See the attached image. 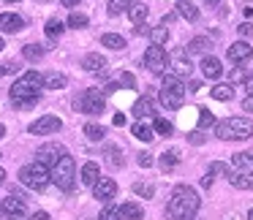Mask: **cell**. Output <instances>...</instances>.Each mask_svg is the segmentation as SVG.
<instances>
[{
    "label": "cell",
    "instance_id": "cell-28",
    "mask_svg": "<svg viewBox=\"0 0 253 220\" xmlns=\"http://www.w3.org/2000/svg\"><path fill=\"white\" fill-rule=\"evenodd\" d=\"M63 30H66V22H60V19H49L46 28H44V33H46V38H49V41H57L63 36Z\"/></svg>",
    "mask_w": 253,
    "mask_h": 220
},
{
    "label": "cell",
    "instance_id": "cell-12",
    "mask_svg": "<svg viewBox=\"0 0 253 220\" xmlns=\"http://www.w3.org/2000/svg\"><path fill=\"white\" fill-rule=\"evenodd\" d=\"M93 196L98 198V201L109 204L112 198L117 196V182L112 180V177H98V180H95V185H93Z\"/></svg>",
    "mask_w": 253,
    "mask_h": 220
},
{
    "label": "cell",
    "instance_id": "cell-31",
    "mask_svg": "<svg viewBox=\"0 0 253 220\" xmlns=\"http://www.w3.org/2000/svg\"><path fill=\"white\" fill-rule=\"evenodd\" d=\"M177 160H180V152H177V149H169V152H164V155L158 158V166H161L164 171H171V169L177 166Z\"/></svg>",
    "mask_w": 253,
    "mask_h": 220
},
{
    "label": "cell",
    "instance_id": "cell-24",
    "mask_svg": "<svg viewBox=\"0 0 253 220\" xmlns=\"http://www.w3.org/2000/svg\"><path fill=\"white\" fill-rule=\"evenodd\" d=\"M44 55H46V46H41V44H28V46H22V57H25V60H30V63H39Z\"/></svg>",
    "mask_w": 253,
    "mask_h": 220
},
{
    "label": "cell",
    "instance_id": "cell-54",
    "mask_svg": "<svg viewBox=\"0 0 253 220\" xmlns=\"http://www.w3.org/2000/svg\"><path fill=\"white\" fill-rule=\"evenodd\" d=\"M210 185H212V174L202 177V187H210Z\"/></svg>",
    "mask_w": 253,
    "mask_h": 220
},
{
    "label": "cell",
    "instance_id": "cell-7",
    "mask_svg": "<svg viewBox=\"0 0 253 220\" xmlns=\"http://www.w3.org/2000/svg\"><path fill=\"white\" fill-rule=\"evenodd\" d=\"M19 182L25 187H30V190H46V185H49V169L41 166L39 160H33V163L19 169Z\"/></svg>",
    "mask_w": 253,
    "mask_h": 220
},
{
    "label": "cell",
    "instance_id": "cell-3",
    "mask_svg": "<svg viewBox=\"0 0 253 220\" xmlns=\"http://www.w3.org/2000/svg\"><path fill=\"white\" fill-rule=\"evenodd\" d=\"M215 136L220 142H245L253 136V122L248 117H226L215 125Z\"/></svg>",
    "mask_w": 253,
    "mask_h": 220
},
{
    "label": "cell",
    "instance_id": "cell-53",
    "mask_svg": "<svg viewBox=\"0 0 253 220\" xmlns=\"http://www.w3.org/2000/svg\"><path fill=\"white\" fill-rule=\"evenodd\" d=\"M112 122H115V125H126V114H115V120H112Z\"/></svg>",
    "mask_w": 253,
    "mask_h": 220
},
{
    "label": "cell",
    "instance_id": "cell-20",
    "mask_svg": "<svg viewBox=\"0 0 253 220\" xmlns=\"http://www.w3.org/2000/svg\"><path fill=\"white\" fill-rule=\"evenodd\" d=\"M82 185H87V187H93L95 185V180L101 177V169H98V163H93V160H87V163L82 166Z\"/></svg>",
    "mask_w": 253,
    "mask_h": 220
},
{
    "label": "cell",
    "instance_id": "cell-11",
    "mask_svg": "<svg viewBox=\"0 0 253 220\" xmlns=\"http://www.w3.org/2000/svg\"><path fill=\"white\" fill-rule=\"evenodd\" d=\"M169 68H171V76L177 79H188L193 73V66H191V57L185 52H177V55L169 57Z\"/></svg>",
    "mask_w": 253,
    "mask_h": 220
},
{
    "label": "cell",
    "instance_id": "cell-26",
    "mask_svg": "<svg viewBox=\"0 0 253 220\" xmlns=\"http://www.w3.org/2000/svg\"><path fill=\"white\" fill-rule=\"evenodd\" d=\"M106 163H109L112 169H123V163H126V158H123L120 147H115V144H109V147H106Z\"/></svg>",
    "mask_w": 253,
    "mask_h": 220
},
{
    "label": "cell",
    "instance_id": "cell-36",
    "mask_svg": "<svg viewBox=\"0 0 253 220\" xmlns=\"http://www.w3.org/2000/svg\"><path fill=\"white\" fill-rule=\"evenodd\" d=\"M84 136H87L90 142H101V139L106 136V131H104V125H95V122H87V125H84Z\"/></svg>",
    "mask_w": 253,
    "mask_h": 220
},
{
    "label": "cell",
    "instance_id": "cell-16",
    "mask_svg": "<svg viewBox=\"0 0 253 220\" xmlns=\"http://www.w3.org/2000/svg\"><path fill=\"white\" fill-rule=\"evenodd\" d=\"M0 212H3V218L25 215V212H28V207H25V198H19V196H8V198H3V204H0Z\"/></svg>",
    "mask_w": 253,
    "mask_h": 220
},
{
    "label": "cell",
    "instance_id": "cell-5",
    "mask_svg": "<svg viewBox=\"0 0 253 220\" xmlns=\"http://www.w3.org/2000/svg\"><path fill=\"white\" fill-rule=\"evenodd\" d=\"M182 101H185V84H182V79L166 73L164 82H161V104L166 109H180Z\"/></svg>",
    "mask_w": 253,
    "mask_h": 220
},
{
    "label": "cell",
    "instance_id": "cell-64",
    "mask_svg": "<svg viewBox=\"0 0 253 220\" xmlns=\"http://www.w3.org/2000/svg\"><path fill=\"white\" fill-rule=\"evenodd\" d=\"M39 3H49V0H39Z\"/></svg>",
    "mask_w": 253,
    "mask_h": 220
},
{
    "label": "cell",
    "instance_id": "cell-42",
    "mask_svg": "<svg viewBox=\"0 0 253 220\" xmlns=\"http://www.w3.org/2000/svg\"><path fill=\"white\" fill-rule=\"evenodd\" d=\"M210 174H226V177H229L231 174V166L218 163V160H215V163H210Z\"/></svg>",
    "mask_w": 253,
    "mask_h": 220
},
{
    "label": "cell",
    "instance_id": "cell-19",
    "mask_svg": "<svg viewBox=\"0 0 253 220\" xmlns=\"http://www.w3.org/2000/svg\"><path fill=\"white\" fill-rule=\"evenodd\" d=\"M202 73H204L207 79H220V73H223V66H220L218 57L207 55V57H202Z\"/></svg>",
    "mask_w": 253,
    "mask_h": 220
},
{
    "label": "cell",
    "instance_id": "cell-48",
    "mask_svg": "<svg viewBox=\"0 0 253 220\" xmlns=\"http://www.w3.org/2000/svg\"><path fill=\"white\" fill-rule=\"evenodd\" d=\"M188 139H191V144H204V136H202V133H191V136H188Z\"/></svg>",
    "mask_w": 253,
    "mask_h": 220
},
{
    "label": "cell",
    "instance_id": "cell-14",
    "mask_svg": "<svg viewBox=\"0 0 253 220\" xmlns=\"http://www.w3.org/2000/svg\"><path fill=\"white\" fill-rule=\"evenodd\" d=\"M251 55H253V46L248 41H237V44H231L226 49V57L231 63H245V60H251Z\"/></svg>",
    "mask_w": 253,
    "mask_h": 220
},
{
    "label": "cell",
    "instance_id": "cell-63",
    "mask_svg": "<svg viewBox=\"0 0 253 220\" xmlns=\"http://www.w3.org/2000/svg\"><path fill=\"white\" fill-rule=\"evenodd\" d=\"M6 3H19V0H6Z\"/></svg>",
    "mask_w": 253,
    "mask_h": 220
},
{
    "label": "cell",
    "instance_id": "cell-4",
    "mask_svg": "<svg viewBox=\"0 0 253 220\" xmlns=\"http://www.w3.org/2000/svg\"><path fill=\"white\" fill-rule=\"evenodd\" d=\"M49 182H55V185L66 193L74 190V185H77V163H74V158L68 152L49 169Z\"/></svg>",
    "mask_w": 253,
    "mask_h": 220
},
{
    "label": "cell",
    "instance_id": "cell-23",
    "mask_svg": "<svg viewBox=\"0 0 253 220\" xmlns=\"http://www.w3.org/2000/svg\"><path fill=\"white\" fill-rule=\"evenodd\" d=\"M66 84H68V79L63 76V73H57V71L44 73V87H46V90H63Z\"/></svg>",
    "mask_w": 253,
    "mask_h": 220
},
{
    "label": "cell",
    "instance_id": "cell-37",
    "mask_svg": "<svg viewBox=\"0 0 253 220\" xmlns=\"http://www.w3.org/2000/svg\"><path fill=\"white\" fill-rule=\"evenodd\" d=\"M68 28H74V30H82V28H87L90 25V19H87V14H79V11H74L71 17H68Z\"/></svg>",
    "mask_w": 253,
    "mask_h": 220
},
{
    "label": "cell",
    "instance_id": "cell-47",
    "mask_svg": "<svg viewBox=\"0 0 253 220\" xmlns=\"http://www.w3.org/2000/svg\"><path fill=\"white\" fill-rule=\"evenodd\" d=\"M242 82H245V90H248V93L253 95V73H248V76L242 79Z\"/></svg>",
    "mask_w": 253,
    "mask_h": 220
},
{
    "label": "cell",
    "instance_id": "cell-27",
    "mask_svg": "<svg viewBox=\"0 0 253 220\" xmlns=\"http://www.w3.org/2000/svg\"><path fill=\"white\" fill-rule=\"evenodd\" d=\"M101 44L106 46V49H126V38L123 36H117V33H104L101 36Z\"/></svg>",
    "mask_w": 253,
    "mask_h": 220
},
{
    "label": "cell",
    "instance_id": "cell-55",
    "mask_svg": "<svg viewBox=\"0 0 253 220\" xmlns=\"http://www.w3.org/2000/svg\"><path fill=\"white\" fill-rule=\"evenodd\" d=\"M60 3H63V6H66V8H74V6H77V3H79V0H60Z\"/></svg>",
    "mask_w": 253,
    "mask_h": 220
},
{
    "label": "cell",
    "instance_id": "cell-6",
    "mask_svg": "<svg viewBox=\"0 0 253 220\" xmlns=\"http://www.w3.org/2000/svg\"><path fill=\"white\" fill-rule=\"evenodd\" d=\"M74 109L82 111V114H93V117L104 114V111H106L104 93H101V90H95V87L82 90V93H79L77 98H74Z\"/></svg>",
    "mask_w": 253,
    "mask_h": 220
},
{
    "label": "cell",
    "instance_id": "cell-22",
    "mask_svg": "<svg viewBox=\"0 0 253 220\" xmlns=\"http://www.w3.org/2000/svg\"><path fill=\"white\" fill-rule=\"evenodd\" d=\"M120 215H123V220H142L144 218V209L139 207L136 201H126L120 207Z\"/></svg>",
    "mask_w": 253,
    "mask_h": 220
},
{
    "label": "cell",
    "instance_id": "cell-10",
    "mask_svg": "<svg viewBox=\"0 0 253 220\" xmlns=\"http://www.w3.org/2000/svg\"><path fill=\"white\" fill-rule=\"evenodd\" d=\"M63 128V120L60 117H55V114H44V117H39V120L33 122V125L28 128L33 136H46V133H57Z\"/></svg>",
    "mask_w": 253,
    "mask_h": 220
},
{
    "label": "cell",
    "instance_id": "cell-61",
    "mask_svg": "<svg viewBox=\"0 0 253 220\" xmlns=\"http://www.w3.org/2000/svg\"><path fill=\"white\" fill-rule=\"evenodd\" d=\"M248 220H253V209H251V212H248Z\"/></svg>",
    "mask_w": 253,
    "mask_h": 220
},
{
    "label": "cell",
    "instance_id": "cell-15",
    "mask_svg": "<svg viewBox=\"0 0 253 220\" xmlns=\"http://www.w3.org/2000/svg\"><path fill=\"white\" fill-rule=\"evenodd\" d=\"M229 182L237 190H253V169H237L229 174Z\"/></svg>",
    "mask_w": 253,
    "mask_h": 220
},
{
    "label": "cell",
    "instance_id": "cell-43",
    "mask_svg": "<svg viewBox=\"0 0 253 220\" xmlns=\"http://www.w3.org/2000/svg\"><path fill=\"white\" fill-rule=\"evenodd\" d=\"M136 163L142 166V169H150V166H153V155H150V152H139Z\"/></svg>",
    "mask_w": 253,
    "mask_h": 220
},
{
    "label": "cell",
    "instance_id": "cell-56",
    "mask_svg": "<svg viewBox=\"0 0 253 220\" xmlns=\"http://www.w3.org/2000/svg\"><path fill=\"white\" fill-rule=\"evenodd\" d=\"M174 17H177V14H166V17L161 19V25H166V22H174Z\"/></svg>",
    "mask_w": 253,
    "mask_h": 220
},
{
    "label": "cell",
    "instance_id": "cell-50",
    "mask_svg": "<svg viewBox=\"0 0 253 220\" xmlns=\"http://www.w3.org/2000/svg\"><path fill=\"white\" fill-rule=\"evenodd\" d=\"M242 109H245V111H253V95H248V98L242 101Z\"/></svg>",
    "mask_w": 253,
    "mask_h": 220
},
{
    "label": "cell",
    "instance_id": "cell-18",
    "mask_svg": "<svg viewBox=\"0 0 253 220\" xmlns=\"http://www.w3.org/2000/svg\"><path fill=\"white\" fill-rule=\"evenodd\" d=\"M25 28V19L19 14H0V33H19Z\"/></svg>",
    "mask_w": 253,
    "mask_h": 220
},
{
    "label": "cell",
    "instance_id": "cell-2",
    "mask_svg": "<svg viewBox=\"0 0 253 220\" xmlns=\"http://www.w3.org/2000/svg\"><path fill=\"white\" fill-rule=\"evenodd\" d=\"M199 207H202L199 193L193 190L191 185H177L174 190H171L166 212H169V218H174V220H193L196 212H199Z\"/></svg>",
    "mask_w": 253,
    "mask_h": 220
},
{
    "label": "cell",
    "instance_id": "cell-51",
    "mask_svg": "<svg viewBox=\"0 0 253 220\" xmlns=\"http://www.w3.org/2000/svg\"><path fill=\"white\" fill-rule=\"evenodd\" d=\"M30 220H52V218H49V212H36Z\"/></svg>",
    "mask_w": 253,
    "mask_h": 220
},
{
    "label": "cell",
    "instance_id": "cell-58",
    "mask_svg": "<svg viewBox=\"0 0 253 220\" xmlns=\"http://www.w3.org/2000/svg\"><path fill=\"white\" fill-rule=\"evenodd\" d=\"M0 139H6V125L0 122Z\"/></svg>",
    "mask_w": 253,
    "mask_h": 220
},
{
    "label": "cell",
    "instance_id": "cell-46",
    "mask_svg": "<svg viewBox=\"0 0 253 220\" xmlns=\"http://www.w3.org/2000/svg\"><path fill=\"white\" fill-rule=\"evenodd\" d=\"M120 82L126 84V87H136V79H133V73H128V71L120 76Z\"/></svg>",
    "mask_w": 253,
    "mask_h": 220
},
{
    "label": "cell",
    "instance_id": "cell-41",
    "mask_svg": "<svg viewBox=\"0 0 253 220\" xmlns=\"http://www.w3.org/2000/svg\"><path fill=\"white\" fill-rule=\"evenodd\" d=\"M196 111H199V131H204V128H210L215 122L212 111H207V109H196Z\"/></svg>",
    "mask_w": 253,
    "mask_h": 220
},
{
    "label": "cell",
    "instance_id": "cell-33",
    "mask_svg": "<svg viewBox=\"0 0 253 220\" xmlns=\"http://www.w3.org/2000/svg\"><path fill=\"white\" fill-rule=\"evenodd\" d=\"M177 11H180L185 19H191V22H193V19H199V8L193 6L191 0H180V3H177Z\"/></svg>",
    "mask_w": 253,
    "mask_h": 220
},
{
    "label": "cell",
    "instance_id": "cell-38",
    "mask_svg": "<svg viewBox=\"0 0 253 220\" xmlns=\"http://www.w3.org/2000/svg\"><path fill=\"white\" fill-rule=\"evenodd\" d=\"M98 220H123V215H120V207H115V204H109V207H104V209H101V215H98Z\"/></svg>",
    "mask_w": 253,
    "mask_h": 220
},
{
    "label": "cell",
    "instance_id": "cell-9",
    "mask_svg": "<svg viewBox=\"0 0 253 220\" xmlns=\"http://www.w3.org/2000/svg\"><path fill=\"white\" fill-rule=\"evenodd\" d=\"M63 155H66V147L57 144V142H46V144H41V147L36 149V160H39L41 166H46V169H52Z\"/></svg>",
    "mask_w": 253,
    "mask_h": 220
},
{
    "label": "cell",
    "instance_id": "cell-29",
    "mask_svg": "<svg viewBox=\"0 0 253 220\" xmlns=\"http://www.w3.org/2000/svg\"><path fill=\"white\" fill-rule=\"evenodd\" d=\"M210 95H212L215 101H231L234 98V87H231V84H215V87L210 90Z\"/></svg>",
    "mask_w": 253,
    "mask_h": 220
},
{
    "label": "cell",
    "instance_id": "cell-39",
    "mask_svg": "<svg viewBox=\"0 0 253 220\" xmlns=\"http://www.w3.org/2000/svg\"><path fill=\"white\" fill-rule=\"evenodd\" d=\"M155 131H158L161 136H166V139H169L171 133H174V125H171L169 120H164V117H155Z\"/></svg>",
    "mask_w": 253,
    "mask_h": 220
},
{
    "label": "cell",
    "instance_id": "cell-32",
    "mask_svg": "<svg viewBox=\"0 0 253 220\" xmlns=\"http://www.w3.org/2000/svg\"><path fill=\"white\" fill-rule=\"evenodd\" d=\"M133 136H136L139 142H153V136H155V133H153V128H150L147 122H142V120H139L136 125H133Z\"/></svg>",
    "mask_w": 253,
    "mask_h": 220
},
{
    "label": "cell",
    "instance_id": "cell-44",
    "mask_svg": "<svg viewBox=\"0 0 253 220\" xmlns=\"http://www.w3.org/2000/svg\"><path fill=\"white\" fill-rule=\"evenodd\" d=\"M19 66L17 63H6V66H0V76H6V73H17Z\"/></svg>",
    "mask_w": 253,
    "mask_h": 220
},
{
    "label": "cell",
    "instance_id": "cell-8",
    "mask_svg": "<svg viewBox=\"0 0 253 220\" xmlns=\"http://www.w3.org/2000/svg\"><path fill=\"white\" fill-rule=\"evenodd\" d=\"M144 68H150V73H166L169 68V57H166V49L164 46H150L142 57Z\"/></svg>",
    "mask_w": 253,
    "mask_h": 220
},
{
    "label": "cell",
    "instance_id": "cell-35",
    "mask_svg": "<svg viewBox=\"0 0 253 220\" xmlns=\"http://www.w3.org/2000/svg\"><path fill=\"white\" fill-rule=\"evenodd\" d=\"M133 0H109V6H106V11L112 14V17H120L123 11H128L131 8Z\"/></svg>",
    "mask_w": 253,
    "mask_h": 220
},
{
    "label": "cell",
    "instance_id": "cell-34",
    "mask_svg": "<svg viewBox=\"0 0 253 220\" xmlns=\"http://www.w3.org/2000/svg\"><path fill=\"white\" fill-rule=\"evenodd\" d=\"M231 166L234 169H253V152H237L231 158Z\"/></svg>",
    "mask_w": 253,
    "mask_h": 220
},
{
    "label": "cell",
    "instance_id": "cell-17",
    "mask_svg": "<svg viewBox=\"0 0 253 220\" xmlns=\"http://www.w3.org/2000/svg\"><path fill=\"white\" fill-rule=\"evenodd\" d=\"M106 66H109L106 57L98 55V52H90V55L82 57V68H84V71H90V73H104Z\"/></svg>",
    "mask_w": 253,
    "mask_h": 220
},
{
    "label": "cell",
    "instance_id": "cell-60",
    "mask_svg": "<svg viewBox=\"0 0 253 220\" xmlns=\"http://www.w3.org/2000/svg\"><path fill=\"white\" fill-rule=\"evenodd\" d=\"M3 182H6V171L0 169V185H3Z\"/></svg>",
    "mask_w": 253,
    "mask_h": 220
},
{
    "label": "cell",
    "instance_id": "cell-21",
    "mask_svg": "<svg viewBox=\"0 0 253 220\" xmlns=\"http://www.w3.org/2000/svg\"><path fill=\"white\" fill-rule=\"evenodd\" d=\"M153 114H155V106H153V101H150L147 95L133 104V117H136V120H144V117H153Z\"/></svg>",
    "mask_w": 253,
    "mask_h": 220
},
{
    "label": "cell",
    "instance_id": "cell-52",
    "mask_svg": "<svg viewBox=\"0 0 253 220\" xmlns=\"http://www.w3.org/2000/svg\"><path fill=\"white\" fill-rule=\"evenodd\" d=\"M188 87H191V93H199V90H202V82H188Z\"/></svg>",
    "mask_w": 253,
    "mask_h": 220
},
{
    "label": "cell",
    "instance_id": "cell-13",
    "mask_svg": "<svg viewBox=\"0 0 253 220\" xmlns=\"http://www.w3.org/2000/svg\"><path fill=\"white\" fill-rule=\"evenodd\" d=\"M182 52H185L188 57H191V55H202V57H207V55H212V41H210L207 36H196V38L188 41V46H185Z\"/></svg>",
    "mask_w": 253,
    "mask_h": 220
},
{
    "label": "cell",
    "instance_id": "cell-30",
    "mask_svg": "<svg viewBox=\"0 0 253 220\" xmlns=\"http://www.w3.org/2000/svg\"><path fill=\"white\" fill-rule=\"evenodd\" d=\"M150 41H153V46H164L166 41H169V30H166V25L150 28Z\"/></svg>",
    "mask_w": 253,
    "mask_h": 220
},
{
    "label": "cell",
    "instance_id": "cell-45",
    "mask_svg": "<svg viewBox=\"0 0 253 220\" xmlns=\"http://www.w3.org/2000/svg\"><path fill=\"white\" fill-rule=\"evenodd\" d=\"M240 36H242V38H251V36H253V25L251 22H242L240 25Z\"/></svg>",
    "mask_w": 253,
    "mask_h": 220
},
{
    "label": "cell",
    "instance_id": "cell-1",
    "mask_svg": "<svg viewBox=\"0 0 253 220\" xmlns=\"http://www.w3.org/2000/svg\"><path fill=\"white\" fill-rule=\"evenodd\" d=\"M41 87H44V73L39 71H28L11 84L8 90V98L17 109H30L41 101Z\"/></svg>",
    "mask_w": 253,
    "mask_h": 220
},
{
    "label": "cell",
    "instance_id": "cell-49",
    "mask_svg": "<svg viewBox=\"0 0 253 220\" xmlns=\"http://www.w3.org/2000/svg\"><path fill=\"white\" fill-rule=\"evenodd\" d=\"M117 90H120V84H117V82H109L104 90H101V93H117Z\"/></svg>",
    "mask_w": 253,
    "mask_h": 220
},
{
    "label": "cell",
    "instance_id": "cell-59",
    "mask_svg": "<svg viewBox=\"0 0 253 220\" xmlns=\"http://www.w3.org/2000/svg\"><path fill=\"white\" fill-rule=\"evenodd\" d=\"M6 220H28L25 215H14V218H6Z\"/></svg>",
    "mask_w": 253,
    "mask_h": 220
},
{
    "label": "cell",
    "instance_id": "cell-25",
    "mask_svg": "<svg viewBox=\"0 0 253 220\" xmlns=\"http://www.w3.org/2000/svg\"><path fill=\"white\" fill-rule=\"evenodd\" d=\"M128 17H131L133 25H142L144 19H147V6H144V3H139V0H133L131 8H128Z\"/></svg>",
    "mask_w": 253,
    "mask_h": 220
},
{
    "label": "cell",
    "instance_id": "cell-40",
    "mask_svg": "<svg viewBox=\"0 0 253 220\" xmlns=\"http://www.w3.org/2000/svg\"><path fill=\"white\" fill-rule=\"evenodd\" d=\"M133 193H136V196H142V198H153L155 187L150 185V182H133Z\"/></svg>",
    "mask_w": 253,
    "mask_h": 220
},
{
    "label": "cell",
    "instance_id": "cell-57",
    "mask_svg": "<svg viewBox=\"0 0 253 220\" xmlns=\"http://www.w3.org/2000/svg\"><path fill=\"white\" fill-rule=\"evenodd\" d=\"M204 3H207L210 8H215V6H218V3H220V0H204Z\"/></svg>",
    "mask_w": 253,
    "mask_h": 220
},
{
    "label": "cell",
    "instance_id": "cell-62",
    "mask_svg": "<svg viewBox=\"0 0 253 220\" xmlns=\"http://www.w3.org/2000/svg\"><path fill=\"white\" fill-rule=\"evenodd\" d=\"M3 46H6V44H3V38H0V52H3Z\"/></svg>",
    "mask_w": 253,
    "mask_h": 220
}]
</instances>
